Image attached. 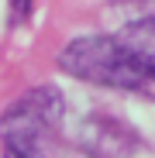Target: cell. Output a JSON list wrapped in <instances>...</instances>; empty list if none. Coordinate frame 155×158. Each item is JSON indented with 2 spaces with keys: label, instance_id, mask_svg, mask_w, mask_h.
Instances as JSON below:
<instances>
[{
  "label": "cell",
  "instance_id": "1",
  "mask_svg": "<svg viewBox=\"0 0 155 158\" xmlns=\"http://www.w3.org/2000/svg\"><path fill=\"white\" fill-rule=\"evenodd\" d=\"M62 114H66L62 93L55 86H35L4 110V117H0V141L7 144L11 155L45 158V148L55 138Z\"/></svg>",
  "mask_w": 155,
  "mask_h": 158
},
{
  "label": "cell",
  "instance_id": "2",
  "mask_svg": "<svg viewBox=\"0 0 155 158\" xmlns=\"http://www.w3.org/2000/svg\"><path fill=\"white\" fill-rule=\"evenodd\" d=\"M62 72L107 89H145L148 79L110 35H83L59 52Z\"/></svg>",
  "mask_w": 155,
  "mask_h": 158
},
{
  "label": "cell",
  "instance_id": "3",
  "mask_svg": "<svg viewBox=\"0 0 155 158\" xmlns=\"http://www.w3.org/2000/svg\"><path fill=\"white\" fill-rule=\"evenodd\" d=\"M80 144H83V151L90 158H131L135 148H138V138L117 117L93 114L80 127Z\"/></svg>",
  "mask_w": 155,
  "mask_h": 158
},
{
  "label": "cell",
  "instance_id": "4",
  "mask_svg": "<svg viewBox=\"0 0 155 158\" xmlns=\"http://www.w3.org/2000/svg\"><path fill=\"white\" fill-rule=\"evenodd\" d=\"M117 41H121V48L127 55H131V62L141 69V76L148 83H155V14L124 24Z\"/></svg>",
  "mask_w": 155,
  "mask_h": 158
},
{
  "label": "cell",
  "instance_id": "5",
  "mask_svg": "<svg viewBox=\"0 0 155 158\" xmlns=\"http://www.w3.org/2000/svg\"><path fill=\"white\" fill-rule=\"evenodd\" d=\"M31 14V0H11V21L17 24V21H24Z\"/></svg>",
  "mask_w": 155,
  "mask_h": 158
},
{
  "label": "cell",
  "instance_id": "6",
  "mask_svg": "<svg viewBox=\"0 0 155 158\" xmlns=\"http://www.w3.org/2000/svg\"><path fill=\"white\" fill-rule=\"evenodd\" d=\"M0 158H21V155H11V151H7V155H0Z\"/></svg>",
  "mask_w": 155,
  "mask_h": 158
}]
</instances>
